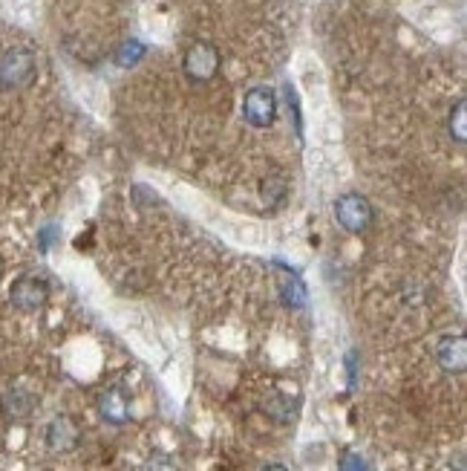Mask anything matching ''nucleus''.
<instances>
[{"label": "nucleus", "mask_w": 467, "mask_h": 471, "mask_svg": "<svg viewBox=\"0 0 467 471\" xmlns=\"http://www.w3.org/2000/svg\"><path fill=\"white\" fill-rule=\"evenodd\" d=\"M341 471H366V466L358 454H346L343 463H341Z\"/></svg>", "instance_id": "12"}, {"label": "nucleus", "mask_w": 467, "mask_h": 471, "mask_svg": "<svg viewBox=\"0 0 467 471\" xmlns=\"http://www.w3.org/2000/svg\"><path fill=\"white\" fill-rule=\"evenodd\" d=\"M81 440V431L78 426L69 417H55L50 422V428H46V445H50L52 451H73Z\"/></svg>", "instance_id": "6"}, {"label": "nucleus", "mask_w": 467, "mask_h": 471, "mask_svg": "<svg viewBox=\"0 0 467 471\" xmlns=\"http://www.w3.org/2000/svg\"><path fill=\"white\" fill-rule=\"evenodd\" d=\"M450 136L462 145L467 139V108L464 102H456V108L450 113Z\"/></svg>", "instance_id": "11"}, {"label": "nucleus", "mask_w": 467, "mask_h": 471, "mask_svg": "<svg viewBox=\"0 0 467 471\" xmlns=\"http://www.w3.org/2000/svg\"><path fill=\"white\" fill-rule=\"evenodd\" d=\"M220 67H222V55H220L217 46L208 44V41L190 44L188 53H185V58H182L185 76H188L190 81H199V85H205V81L217 78Z\"/></svg>", "instance_id": "1"}, {"label": "nucleus", "mask_w": 467, "mask_h": 471, "mask_svg": "<svg viewBox=\"0 0 467 471\" xmlns=\"http://www.w3.org/2000/svg\"><path fill=\"white\" fill-rule=\"evenodd\" d=\"M9 298L15 304V310L20 313H38L44 304L50 301V284L38 275H23L12 284Z\"/></svg>", "instance_id": "5"}, {"label": "nucleus", "mask_w": 467, "mask_h": 471, "mask_svg": "<svg viewBox=\"0 0 467 471\" xmlns=\"http://www.w3.org/2000/svg\"><path fill=\"white\" fill-rule=\"evenodd\" d=\"M35 78V55L29 50H9L0 58V87L20 90Z\"/></svg>", "instance_id": "3"}, {"label": "nucleus", "mask_w": 467, "mask_h": 471, "mask_svg": "<svg viewBox=\"0 0 467 471\" xmlns=\"http://www.w3.org/2000/svg\"><path fill=\"white\" fill-rule=\"evenodd\" d=\"M439 364L447 373H462L467 368V341L464 336H445L439 341Z\"/></svg>", "instance_id": "7"}, {"label": "nucleus", "mask_w": 467, "mask_h": 471, "mask_svg": "<svg viewBox=\"0 0 467 471\" xmlns=\"http://www.w3.org/2000/svg\"><path fill=\"white\" fill-rule=\"evenodd\" d=\"M262 471H289L286 466H269V468H262Z\"/></svg>", "instance_id": "13"}, {"label": "nucleus", "mask_w": 467, "mask_h": 471, "mask_svg": "<svg viewBox=\"0 0 467 471\" xmlns=\"http://www.w3.org/2000/svg\"><path fill=\"white\" fill-rule=\"evenodd\" d=\"M334 220L341 223L343 231L361 234L373 226V206L361 194H343L334 199Z\"/></svg>", "instance_id": "2"}, {"label": "nucleus", "mask_w": 467, "mask_h": 471, "mask_svg": "<svg viewBox=\"0 0 467 471\" xmlns=\"http://www.w3.org/2000/svg\"><path fill=\"white\" fill-rule=\"evenodd\" d=\"M99 410L110 426H125L130 419V396L125 387H110V391H104L99 399Z\"/></svg>", "instance_id": "8"}, {"label": "nucleus", "mask_w": 467, "mask_h": 471, "mask_svg": "<svg viewBox=\"0 0 467 471\" xmlns=\"http://www.w3.org/2000/svg\"><path fill=\"white\" fill-rule=\"evenodd\" d=\"M243 119L251 127H271L278 119V96L271 87H251L243 99Z\"/></svg>", "instance_id": "4"}, {"label": "nucleus", "mask_w": 467, "mask_h": 471, "mask_svg": "<svg viewBox=\"0 0 467 471\" xmlns=\"http://www.w3.org/2000/svg\"><path fill=\"white\" fill-rule=\"evenodd\" d=\"M141 58H145V46L139 41H125L116 53V64L118 67H136Z\"/></svg>", "instance_id": "10"}, {"label": "nucleus", "mask_w": 467, "mask_h": 471, "mask_svg": "<svg viewBox=\"0 0 467 471\" xmlns=\"http://www.w3.org/2000/svg\"><path fill=\"white\" fill-rule=\"evenodd\" d=\"M283 301L289 304V307H303L306 304V287L301 284V278L297 275H283Z\"/></svg>", "instance_id": "9"}]
</instances>
